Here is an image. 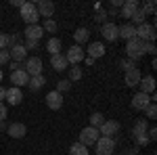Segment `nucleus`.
<instances>
[{"mask_svg": "<svg viewBox=\"0 0 157 155\" xmlns=\"http://www.w3.org/2000/svg\"><path fill=\"white\" fill-rule=\"evenodd\" d=\"M140 9V4L136 2V0H124V4H121V17H126V19H130L134 13Z\"/></svg>", "mask_w": 157, "mask_h": 155, "instance_id": "20", "label": "nucleus"}, {"mask_svg": "<svg viewBox=\"0 0 157 155\" xmlns=\"http://www.w3.org/2000/svg\"><path fill=\"white\" fill-rule=\"evenodd\" d=\"M82 76H84V72H82V67L80 65H73V67H69V82H78V80H82Z\"/></svg>", "mask_w": 157, "mask_h": 155, "instance_id": "29", "label": "nucleus"}, {"mask_svg": "<svg viewBox=\"0 0 157 155\" xmlns=\"http://www.w3.org/2000/svg\"><path fill=\"white\" fill-rule=\"evenodd\" d=\"M9 59H11V57H9V48H6V50H0V65H6Z\"/></svg>", "mask_w": 157, "mask_h": 155, "instance_id": "42", "label": "nucleus"}, {"mask_svg": "<svg viewBox=\"0 0 157 155\" xmlns=\"http://www.w3.org/2000/svg\"><path fill=\"white\" fill-rule=\"evenodd\" d=\"M145 113H147V118H149V119H155L157 118V105H155V103H149V107L145 109Z\"/></svg>", "mask_w": 157, "mask_h": 155, "instance_id": "34", "label": "nucleus"}, {"mask_svg": "<svg viewBox=\"0 0 157 155\" xmlns=\"http://www.w3.org/2000/svg\"><path fill=\"white\" fill-rule=\"evenodd\" d=\"M23 72L34 78V76H42V59L40 57H27L23 61Z\"/></svg>", "mask_w": 157, "mask_h": 155, "instance_id": "4", "label": "nucleus"}, {"mask_svg": "<svg viewBox=\"0 0 157 155\" xmlns=\"http://www.w3.org/2000/svg\"><path fill=\"white\" fill-rule=\"evenodd\" d=\"M19 11H21V19H23L27 25H38L40 15H38L36 4H34V2H23V6H21Z\"/></svg>", "mask_w": 157, "mask_h": 155, "instance_id": "2", "label": "nucleus"}, {"mask_svg": "<svg viewBox=\"0 0 157 155\" xmlns=\"http://www.w3.org/2000/svg\"><path fill=\"white\" fill-rule=\"evenodd\" d=\"M73 40H75L78 46H82L84 42H88V40H90V32H88V27H78V29L73 32Z\"/></svg>", "mask_w": 157, "mask_h": 155, "instance_id": "24", "label": "nucleus"}, {"mask_svg": "<svg viewBox=\"0 0 157 155\" xmlns=\"http://www.w3.org/2000/svg\"><path fill=\"white\" fill-rule=\"evenodd\" d=\"M117 36L124 38V40L128 42V40L136 38V27H134L130 21H128V23H124V25H117Z\"/></svg>", "mask_w": 157, "mask_h": 155, "instance_id": "16", "label": "nucleus"}, {"mask_svg": "<svg viewBox=\"0 0 157 155\" xmlns=\"http://www.w3.org/2000/svg\"><path fill=\"white\" fill-rule=\"evenodd\" d=\"M29 82V76L23 72V69H17V72H11V84H15V88H21V86H27Z\"/></svg>", "mask_w": 157, "mask_h": 155, "instance_id": "19", "label": "nucleus"}, {"mask_svg": "<svg viewBox=\"0 0 157 155\" xmlns=\"http://www.w3.org/2000/svg\"><path fill=\"white\" fill-rule=\"evenodd\" d=\"M4 96H6V88L0 86V103H4Z\"/></svg>", "mask_w": 157, "mask_h": 155, "instance_id": "45", "label": "nucleus"}, {"mask_svg": "<svg viewBox=\"0 0 157 155\" xmlns=\"http://www.w3.org/2000/svg\"><path fill=\"white\" fill-rule=\"evenodd\" d=\"M50 65H52L55 72H65V69H69V63L65 59V55H61V52L50 57Z\"/></svg>", "mask_w": 157, "mask_h": 155, "instance_id": "22", "label": "nucleus"}, {"mask_svg": "<svg viewBox=\"0 0 157 155\" xmlns=\"http://www.w3.org/2000/svg\"><path fill=\"white\" fill-rule=\"evenodd\" d=\"M111 4H113V6H120V9H121V4H124V0H111Z\"/></svg>", "mask_w": 157, "mask_h": 155, "instance_id": "47", "label": "nucleus"}, {"mask_svg": "<svg viewBox=\"0 0 157 155\" xmlns=\"http://www.w3.org/2000/svg\"><path fill=\"white\" fill-rule=\"evenodd\" d=\"M130 19H132V25L136 27V25H143V23H145L147 15H145V11H143V9H138V11H136L132 17H130Z\"/></svg>", "mask_w": 157, "mask_h": 155, "instance_id": "31", "label": "nucleus"}, {"mask_svg": "<svg viewBox=\"0 0 157 155\" xmlns=\"http://www.w3.org/2000/svg\"><path fill=\"white\" fill-rule=\"evenodd\" d=\"M4 101L11 105V107H15V105H19L21 101H23V92H21V88H6V96H4Z\"/></svg>", "mask_w": 157, "mask_h": 155, "instance_id": "14", "label": "nucleus"}, {"mask_svg": "<svg viewBox=\"0 0 157 155\" xmlns=\"http://www.w3.org/2000/svg\"><path fill=\"white\" fill-rule=\"evenodd\" d=\"M143 50H145V55H151V57H155V52H157V48H155V44H153V42H145Z\"/></svg>", "mask_w": 157, "mask_h": 155, "instance_id": "36", "label": "nucleus"}, {"mask_svg": "<svg viewBox=\"0 0 157 155\" xmlns=\"http://www.w3.org/2000/svg\"><path fill=\"white\" fill-rule=\"evenodd\" d=\"M6 134L11 138H23L25 134H27V128H25V124H21V122H15V124H11L6 128Z\"/></svg>", "mask_w": 157, "mask_h": 155, "instance_id": "15", "label": "nucleus"}, {"mask_svg": "<svg viewBox=\"0 0 157 155\" xmlns=\"http://www.w3.org/2000/svg\"><path fill=\"white\" fill-rule=\"evenodd\" d=\"M140 78H143V73H140V69H138V67L124 72V82H126V86H128V88H134V86H138Z\"/></svg>", "mask_w": 157, "mask_h": 155, "instance_id": "13", "label": "nucleus"}, {"mask_svg": "<svg viewBox=\"0 0 157 155\" xmlns=\"http://www.w3.org/2000/svg\"><path fill=\"white\" fill-rule=\"evenodd\" d=\"M149 103H153V101H151V95L136 92V95L132 96V109H136V111H145V109L149 107Z\"/></svg>", "mask_w": 157, "mask_h": 155, "instance_id": "10", "label": "nucleus"}, {"mask_svg": "<svg viewBox=\"0 0 157 155\" xmlns=\"http://www.w3.org/2000/svg\"><path fill=\"white\" fill-rule=\"evenodd\" d=\"M132 138L136 141V145H140V147L149 145V136H147V134H140V136H132Z\"/></svg>", "mask_w": 157, "mask_h": 155, "instance_id": "39", "label": "nucleus"}, {"mask_svg": "<svg viewBox=\"0 0 157 155\" xmlns=\"http://www.w3.org/2000/svg\"><path fill=\"white\" fill-rule=\"evenodd\" d=\"M140 90L138 92H145V95H153V90H155V78L153 76H145V78H140Z\"/></svg>", "mask_w": 157, "mask_h": 155, "instance_id": "23", "label": "nucleus"}, {"mask_svg": "<svg viewBox=\"0 0 157 155\" xmlns=\"http://www.w3.org/2000/svg\"><path fill=\"white\" fill-rule=\"evenodd\" d=\"M42 29H44V32H48V34H55V32L59 29V25H57V21H55V19H46Z\"/></svg>", "mask_w": 157, "mask_h": 155, "instance_id": "32", "label": "nucleus"}, {"mask_svg": "<svg viewBox=\"0 0 157 155\" xmlns=\"http://www.w3.org/2000/svg\"><path fill=\"white\" fill-rule=\"evenodd\" d=\"M36 11L40 17H44V21L46 19H52V15H55V2H50V0H40L36 2Z\"/></svg>", "mask_w": 157, "mask_h": 155, "instance_id": "9", "label": "nucleus"}, {"mask_svg": "<svg viewBox=\"0 0 157 155\" xmlns=\"http://www.w3.org/2000/svg\"><path fill=\"white\" fill-rule=\"evenodd\" d=\"M44 101H46V107L52 109V111H57V109L63 107V95H61V92H57V90H50Z\"/></svg>", "mask_w": 157, "mask_h": 155, "instance_id": "12", "label": "nucleus"}, {"mask_svg": "<svg viewBox=\"0 0 157 155\" xmlns=\"http://www.w3.org/2000/svg\"><path fill=\"white\" fill-rule=\"evenodd\" d=\"M6 113H9L6 103H0V122H4V119H6Z\"/></svg>", "mask_w": 157, "mask_h": 155, "instance_id": "43", "label": "nucleus"}, {"mask_svg": "<svg viewBox=\"0 0 157 155\" xmlns=\"http://www.w3.org/2000/svg\"><path fill=\"white\" fill-rule=\"evenodd\" d=\"M9 57L13 61H17V63H23L27 59V50H25L23 44H17V46H11L9 48Z\"/></svg>", "mask_w": 157, "mask_h": 155, "instance_id": "17", "label": "nucleus"}, {"mask_svg": "<svg viewBox=\"0 0 157 155\" xmlns=\"http://www.w3.org/2000/svg\"><path fill=\"white\" fill-rule=\"evenodd\" d=\"M120 65H121V69H124V72H128V69H134V67H138V65H136V61H132V59L121 61Z\"/></svg>", "mask_w": 157, "mask_h": 155, "instance_id": "38", "label": "nucleus"}, {"mask_svg": "<svg viewBox=\"0 0 157 155\" xmlns=\"http://www.w3.org/2000/svg\"><path fill=\"white\" fill-rule=\"evenodd\" d=\"M61 48H63V42H61V38H55V36H52L48 42H46V50L50 52V57H52V55H59Z\"/></svg>", "mask_w": 157, "mask_h": 155, "instance_id": "25", "label": "nucleus"}, {"mask_svg": "<svg viewBox=\"0 0 157 155\" xmlns=\"http://www.w3.org/2000/svg\"><path fill=\"white\" fill-rule=\"evenodd\" d=\"M103 122H105V115H103V113H98V111H94V113L90 115V126H92V128H101V126H103Z\"/></svg>", "mask_w": 157, "mask_h": 155, "instance_id": "30", "label": "nucleus"}, {"mask_svg": "<svg viewBox=\"0 0 157 155\" xmlns=\"http://www.w3.org/2000/svg\"><path fill=\"white\" fill-rule=\"evenodd\" d=\"M69 88H71V82H69V80H59V82H57V92H61V95L67 92Z\"/></svg>", "mask_w": 157, "mask_h": 155, "instance_id": "33", "label": "nucleus"}, {"mask_svg": "<svg viewBox=\"0 0 157 155\" xmlns=\"http://www.w3.org/2000/svg\"><path fill=\"white\" fill-rule=\"evenodd\" d=\"M44 36V29H42V25H27L23 32V38L25 40H38L40 42V38Z\"/></svg>", "mask_w": 157, "mask_h": 155, "instance_id": "18", "label": "nucleus"}, {"mask_svg": "<svg viewBox=\"0 0 157 155\" xmlns=\"http://www.w3.org/2000/svg\"><path fill=\"white\" fill-rule=\"evenodd\" d=\"M9 126H6V122H0V130H6Z\"/></svg>", "mask_w": 157, "mask_h": 155, "instance_id": "48", "label": "nucleus"}, {"mask_svg": "<svg viewBox=\"0 0 157 155\" xmlns=\"http://www.w3.org/2000/svg\"><path fill=\"white\" fill-rule=\"evenodd\" d=\"M44 84H46V78H44V76H34V78H29L27 88H29V90H34V92H38Z\"/></svg>", "mask_w": 157, "mask_h": 155, "instance_id": "27", "label": "nucleus"}, {"mask_svg": "<svg viewBox=\"0 0 157 155\" xmlns=\"http://www.w3.org/2000/svg\"><path fill=\"white\" fill-rule=\"evenodd\" d=\"M17 44H21V34H11L9 36V48L17 46Z\"/></svg>", "mask_w": 157, "mask_h": 155, "instance_id": "37", "label": "nucleus"}, {"mask_svg": "<svg viewBox=\"0 0 157 155\" xmlns=\"http://www.w3.org/2000/svg\"><path fill=\"white\" fill-rule=\"evenodd\" d=\"M155 25L151 23H143V25H136V38L138 40H143V42H153L155 40Z\"/></svg>", "mask_w": 157, "mask_h": 155, "instance_id": "6", "label": "nucleus"}, {"mask_svg": "<svg viewBox=\"0 0 157 155\" xmlns=\"http://www.w3.org/2000/svg\"><path fill=\"white\" fill-rule=\"evenodd\" d=\"M65 59H67V63H69V65H80V63L86 59V50L82 46H78V44H73L71 48H67Z\"/></svg>", "mask_w": 157, "mask_h": 155, "instance_id": "5", "label": "nucleus"}, {"mask_svg": "<svg viewBox=\"0 0 157 155\" xmlns=\"http://www.w3.org/2000/svg\"><path fill=\"white\" fill-rule=\"evenodd\" d=\"M9 48V34H0V50Z\"/></svg>", "mask_w": 157, "mask_h": 155, "instance_id": "40", "label": "nucleus"}, {"mask_svg": "<svg viewBox=\"0 0 157 155\" xmlns=\"http://www.w3.org/2000/svg\"><path fill=\"white\" fill-rule=\"evenodd\" d=\"M98 128H92V126H88V128H84V130L80 132V138H78V143L86 145V147H90V145H94L98 141Z\"/></svg>", "mask_w": 157, "mask_h": 155, "instance_id": "7", "label": "nucleus"}, {"mask_svg": "<svg viewBox=\"0 0 157 155\" xmlns=\"http://www.w3.org/2000/svg\"><path fill=\"white\" fill-rule=\"evenodd\" d=\"M69 153L71 155H90V151H88V147L82 143H73L71 147H69Z\"/></svg>", "mask_w": 157, "mask_h": 155, "instance_id": "28", "label": "nucleus"}, {"mask_svg": "<svg viewBox=\"0 0 157 155\" xmlns=\"http://www.w3.org/2000/svg\"><path fill=\"white\" fill-rule=\"evenodd\" d=\"M143 46H145V42H143V40H138V38L128 40V42H126V55H128V59L138 61L140 57H145V50H143Z\"/></svg>", "mask_w": 157, "mask_h": 155, "instance_id": "1", "label": "nucleus"}, {"mask_svg": "<svg viewBox=\"0 0 157 155\" xmlns=\"http://www.w3.org/2000/svg\"><path fill=\"white\" fill-rule=\"evenodd\" d=\"M115 151V141L109 136H98V141L94 143V153L97 155H111Z\"/></svg>", "mask_w": 157, "mask_h": 155, "instance_id": "3", "label": "nucleus"}, {"mask_svg": "<svg viewBox=\"0 0 157 155\" xmlns=\"http://www.w3.org/2000/svg\"><path fill=\"white\" fill-rule=\"evenodd\" d=\"M25 50H34V48H38L40 46V42H38V40H25Z\"/></svg>", "mask_w": 157, "mask_h": 155, "instance_id": "41", "label": "nucleus"}, {"mask_svg": "<svg viewBox=\"0 0 157 155\" xmlns=\"http://www.w3.org/2000/svg\"><path fill=\"white\" fill-rule=\"evenodd\" d=\"M0 82H2V69H0Z\"/></svg>", "mask_w": 157, "mask_h": 155, "instance_id": "49", "label": "nucleus"}, {"mask_svg": "<svg viewBox=\"0 0 157 155\" xmlns=\"http://www.w3.org/2000/svg\"><path fill=\"white\" fill-rule=\"evenodd\" d=\"M11 4L17 6V9H21V6H23V0H11Z\"/></svg>", "mask_w": 157, "mask_h": 155, "instance_id": "46", "label": "nucleus"}, {"mask_svg": "<svg viewBox=\"0 0 157 155\" xmlns=\"http://www.w3.org/2000/svg\"><path fill=\"white\" fill-rule=\"evenodd\" d=\"M117 132H120V122H115V119H105L103 126L98 128V134L101 136H109V138H113Z\"/></svg>", "mask_w": 157, "mask_h": 155, "instance_id": "8", "label": "nucleus"}, {"mask_svg": "<svg viewBox=\"0 0 157 155\" xmlns=\"http://www.w3.org/2000/svg\"><path fill=\"white\" fill-rule=\"evenodd\" d=\"M140 9L145 11V15H155V2H153V0H149V2H145Z\"/></svg>", "mask_w": 157, "mask_h": 155, "instance_id": "35", "label": "nucleus"}, {"mask_svg": "<svg viewBox=\"0 0 157 155\" xmlns=\"http://www.w3.org/2000/svg\"><path fill=\"white\" fill-rule=\"evenodd\" d=\"M105 19H107V13L105 11H98L97 15H94V21H98V23H105Z\"/></svg>", "mask_w": 157, "mask_h": 155, "instance_id": "44", "label": "nucleus"}, {"mask_svg": "<svg viewBox=\"0 0 157 155\" xmlns=\"http://www.w3.org/2000/svg\"><path fill=\"white\" fill-rule=\"evenodd\" d=\"M86 52H88V57H90L92 61H94V59H101V57L105 55V44H103V42H90Z\"/></svg>", "mask_w": 157, "mask_h": 155, "instance_id": "21", "label": "nucleus"}, {"mask_svg": "<svg viewBox=\"0 0 157 155\" xmlns=\"http://www.w3.org/2000/svg\"><path fill=\"white\" fill-rule=\"evenodd\" d=\"M147 130H149V124H147L145 118L136 119L134 122V128H132V136H140V134H147Z\"/></svg>", "mask_w": 157, "mask_h": 155, "instance_id": "26", "label": "nucleus"}, {"mask_svg": "<svg viewBox=\"0 0 157 155\" xmlns=\"http://www.w3.org/2000/svg\"><path fill=\"white\" fill-rule=\"evenodd\" d=\"M101 34H103V38L107 40V42H115L117 40V25L113 23V21H105L103 23V27H101Z\"/></svg>", "mask_w": 157, "mask_h": 155, "instance_id": "11", "label": "nucleus"}]
</instances>
